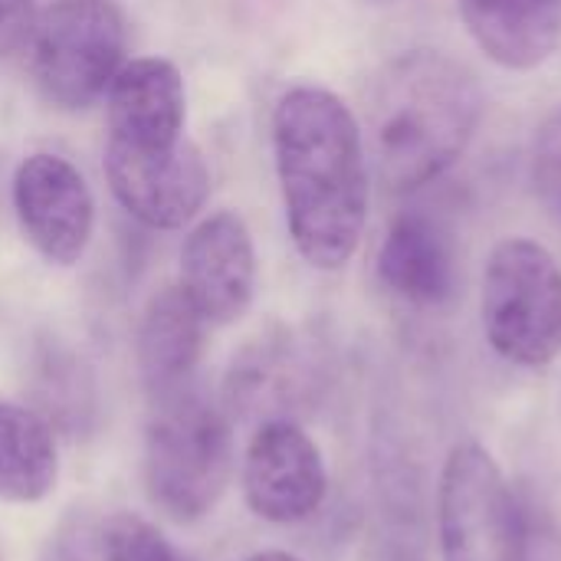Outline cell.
Listing matches in <instances>:
<instances>
[{
    "instance_id": "1",
    "label": "cell",
    "mask_w": 561,
    "mask_h": 561,
    "mask_svg": "<svg viewBox=\"0 0 561 561\" xmlns=\"http://www.w3.org/2000/svg\"><path fill=\"white\" fill-rule=\"evenodd\" d=\"M273 158L299 256L342 270L362 243L371 197L358 118L335 92L296 85L273 112Z\"/></svg>"
},
{
    "instance_id": "2",
    "label": "cell",
    "mask_w": 561,
    "mask_h": 561,
    "mask_svg": "<svg viewBox=\"0 0 561 561\" xmlns=\"http://www.w3.org/2000/svg\"><path fill=\"white\" fill-rule=\"evenodd\" d=\"M483 89L460 59L421 46L394 56L368 89V145L388 191L437 181L470 148L483 122Z\"/></svg>"
},
{
    "instance_id": "3",
    "label": "cell",
    "mask_w": 561,
    "mask_h": 561,
    "mask_svg": "<svg viewBox=\"0 0 561 561\" xmlns=\"http://www.w3.org/2000/svg\"><path fill=\"white\" fill-rule=\"evenodd\" d=\"M230 473L227 414L191 388L154 398L145 431V490L154 510L174 523H197L220 503Z\"/></svg>"
},
{
    "instance_id": "4",
    "label": "cell",
    "mask_w": 561,
    "mask_h": 561,
    "mask_svg": "<svg viewBox=\"0 0 561 561\" xmlns=\"http://www.w3.org/2000/svg\"><path fill=\"white\" fill-rule=\"evenodd\" d=\"M483 332L493 352L523 368H546L561 355V266L529 237L493 247L483 270Z\"/></svg>"
},
{
    "instance_id": "5",
    "label": "cell",
    "mask_w": 561,
    "mask_h": 561,
    "mask_svg": "<svg viewBox=\"0 0 561 561\" xmlns=\"http://www.w3.org/2000/svg\"><path fill=\"white\" fill-rule=\"evenodd\" d=\"M33 79L62 112L89 108L125 66L128 30L115 0H53L33 23Z\"/></svg>"
},
{
    "instance_id": "6",
    "label": "cell",
    "mask_w": 561,
    "mask_h": 561,
    "mask_svg": "<svg viewBox=\"0 0 561 561\" xmlns=\"http://www.w3.org/2000/svg\"><path fill=\"white\" fill-rule=\"evenodd\" d=\"M444 561H526V529L516 496L486 447L457 444L437 496Z\"/></svg>"
},
{
    "instance_id": "7",
    "label": "cell",
    "mask_w": 561,
    "mask_h": 561,
    "mask_svg": "<svg viewBox=\"0 0 561 561\" xmlns=\"http://www.w3.org/2000/svg\"><path fill=\"white\" fill-rule=\"evenodd\" d=\"M13 210L46 263L72 266L82 260L95 227V201L76 164L49 151L23 158L13 174Z\"/></svg>"
},
{
    "instance_id": "8",
    "label": "cell",
    "mask_w": 561,
    "mask_h": 561,
    "mask_svg": "<svg viewBox=\"0 0 561 561\" xmlns=\"http://www.w3.org/2000/svg\"><path fill=\"white\" fill-rule=\"evenodd\" d=\"M329 490L322 450L296 421H266L256 427L243 457V496L253 516L273 526H293L319 513Z\"/></svg>"
},
{
    "instance_id": "9",
    "label": "cell",
    "mask_w": 561,
    "mask_h": 561,
    "mask_svg": "<svg viewBox=\"0 0 561 561\" xmlns=\"http://www.w3.org/2000/svg\"><path fill=\"white\" fill-rule=\"evenodd\" d=\"M181 289L210 325L237 322L256 293V250L240 214L204 217L181 250Z\"/></svg>"
},
{
    "instance_id": "10",
    "label": "cell",
    "mask_w": 561,
    "mask_h": 561,
    "mask_svg": "<svg viewBox=\"0 0 561 561\" xmlns=\"http://www.w3.org/2000/svg\"><path fill=\"white\" fill-rule=\"evenodd\" d=\"M108 151L164 154L184 145V79L174 62L145 56L122 66L108 85Z\"/></svg>"
},
{
    "instance_id": "11",
    "label": "cell",
    "mask_w": 561,
    "mask_h": 561,
    "mask_svg": "<svg viewBox=\"0 0 561 561\" xmlns=\"http://www.w3.org/2000/svg\"><path fill=\"white\" fill-rule=\"evenodd\" d=\"M105 178L115 201L154 230L184 227L210 191V171L191 141L164 154H122L105 148Z\"/></svg>"
},
{
    "instance_id": "12",
    "label": "cell",
    "mask_w": 561,
    "mask_h": 561,
    "mask_svg": "<svg viewBox=\"0 0 561 561\" xmlns=\"http://www.w3.org/2000/svg\"><path fill=\"white\" fill-rule=\"evenodd\" d=\"M378 279L391 296L417 309L450 302L457 289L454 227L427 207L401 210L381 240Z\"/></svg>"
},
{
    "instance_id": "13",
    "label": "cell",
    "mask_w": 561,
    "mask_h": 561,
    "mask_svg": "<svg viewBox=\"0 0 561 561\" xmlns=\"http://www.w3.org/2000/svg\"><path fill=\"white\" fill-rule=\"evenodd\" d=\"M316 385V358L302 339L270 332L250 342L230 365L224 398L233 414L266 421H293L296 404Z\"/></svg>"
},
{
    "instance_id": "14",
    "label": "cell",
    "mask_w": 561,
    "mask_h": 561,
    "mask_svg": "<svg viewBox=\"0 0 561 561\" xmlns=\"http://www.w3.org/2000/svg\"><path fill=\"white\" fill-rule=\"evenodd\" d=\"M473 43L500 69H539L561 43V0H457Z\"/></svg>"
},
{
    "instance_id": "15",
    "label": "cell",
    "mask_w": 561,
    "mask_h": 561,
    "mask_svg": "<svg viewBox=\"0 0 561 561\" xmlns=\"http://www.w3.org/2000/svg\"><path fill=\"white\" fill-rule=\"evenodd\" d=\"M204 316L181 286H168L151 296L135 335L138 371L151 398L187 388L204 352Z\"/></svg>"
},
{
    "instance_id": "16",
    "label": "cell",
    "mask_w": 561,
    "mask_h": 561,
    "mask_svg": "<svg viewBox=\"0 0 561 561\" xmlns=\"http://www.w3.org/2000/svg\"><path fill=\"white\" fill-rule=\"evenodd\" d=\"M56 480L53 427L33 408L0 401V503H39L56 490Z\"/></svg>"
},
{
    "instance_id": "17",
    "label": "cell",
    "mask_w": 561,
    "mask_h": 561,
    "mask_svg": "<svg viewBox=\"0 0 561 561\" xmlns=\"http://www.w3.org/2000/svg\"><path fill=\"white\" fill-rule=\"evenodd\" d=\"M33 398L36 414L49 427H62L69 434L89 431L95 417V385L92 371L72 348L59 342H46L33 362Z\"/></svg>"
},
{
    "instance_id": "18",
    "label": "cell",
    "mask_w": 561,
    "mask_h": 561,
    "mask_svg": "<svg viewBox=\"0 0 561 561\" xmlns=\"http://www.w3.org/2000/svg\"><path fill=\"white\" fill-rule=\"evenodd\" d=\"M102 559L105 561H191L171 546L151 523L118 513L102 526Z\"/></svg>"
},
{
    "instance_id": "19",
    "label": "cell",
    "mask_w": 561,
    "mask_h": 561,
    "mask_svg": "<svg viewBox=\"0 0 561 561\" xmlns=\"http://www.w3.org/2000/svg\"><path fill=\"white\" fill-rule=\"evenodd\" d=\"M529 181L542 210L561 227V102L536 128L529 151Z\"/></svg>"
},
{
    "instance_id": "20",
    "label": "cell",
    "mask_w": 561,
    "mask_h": 561,
    "mask_svg": "<svg viewBox=\"0 0 561 561\" xmlns=\"http://www.w3.org/2000/svg\"><path fill=\"white\" fill-rule=\"evenodd\" d=\"M36 23L33 0H0V59L13 56L30 36Z\"/></svg>"
},
{
    "instance_id": "21",
    "label": "cell",
    "mask_w": 561,
    "mask_h": 561,
    "mask_svg": "<svg viewBox=\"0 0 561 561\" xmlns=\"http://www.w3.org/2000/svg\"><path fill=\"white\" fill-rule=\"evenodd\" d=\"M247 561H299V559H296V556H289V552H279V549H266V552L250 556Z\"/></svg>"
},
{
    "instance_id": "22",
    "label": "cell",
    "mask_w": 561,
    "mask_h": 561,
    "mask_svg": "<svg viewBox=\"0 0 561 561\" xmlns=\"http://www.w3.org/2000/svg\"><path fill=\"white\" fill-rule=\"evenodd\" d=\"M371 3H391V0H371Z\"/></svg>"
},
{
    "instance_id": "23",
    "label": "cell",
    "mask_w": 561,
    "mask_h": 561,
    "mask_svg": "<svg viewBox=\"0 0 561 561\" xmlns=\"http://www.w3.org/2000/svg\"><path fill=\"white\" fill-rule=\"evenodd\" d=\"M0 561H3V559H0Z\"/></svg>"
}]
</instances>
